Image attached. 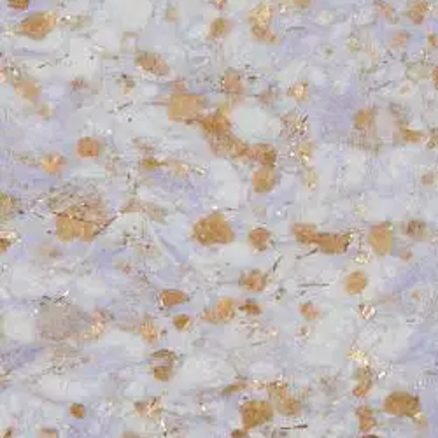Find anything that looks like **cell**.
Here are the masks:
<instances>
[{
	"label": "cell",
	"instance_id": "cell-7",
	"mask_svg": "<svg viewBox=\"0 0 438 438\" xmlns=\"http://www.w3.org/2000/svg\"><path fill=\"white\" fill-rule=\"evenodd\" d=\"M315 244L321 247L325 252L330 254H338V252H344L347 247V239L342 235H330V233H319L315 239Z\"/></svg>",
	"mask_w": 438,
	"mask_h": 438
},
{
	"label": "cell",
	"instance_id": "cell-21",
	"mask_svg": "<svg viewBox=\"0 0 438 438\" xmlns=\"http://www.w3.org/2000/svg\"><path fill=\"white\" fill-rule=\"evenodd\" d=\"M272 18V9L270 7H259L252 13V19H254L256 26L254 28H263Z\"/></svg>",
	"mask_w": 438,
	"mask_h": 438
},
{
	"label": "cell",
	"instance_id": "cell-25",
	"mask_svg": "<svg viewBox=\"0 0 438 438\" xmlns=\"http://www.w3.org/2000/svg\"><path fill=\"white\" fill-rule=\"evenodd\" d=\"M300 312H302L303 317H307V319H315L319 315V310L315 309L312 303H305V305H302L300 307Z\"/></svg>",
	"mask_w": 438,
	"mask_h": 438
},
{
	"label": "cell",
	"instance_id": "cell-1",
	"mask_svg": "<svg viewBox=\"0 0 438 438\" xmlns=\"http://www.w3.org/2000/svg\"><path fill=\"white\" fill-rule=\"evenodd\" d=\"M195 239L202 244H228L233 240V230L223 219V216L212 214L195 226Z\"/></svg>",
	"mask_w": 438,
	"mask_h": 438
},
{
	"label": "cell",
	"instance_id": "cell-31",
	"mask_svg": "<svg viewBox=\"0 0 438 438\" xmlns=\"http://www.w3.org/2000/svg\"><path fill=\"white\" fill-rule=\"evenodd\" d=\"M123 438H139V436H135V435H125Z\"/></svg>",
	"mask_w": 438,
	"mask_h": 438
},
{
	"label": "cell",
	"instance_id": "cell-18",
	"mask_svg": "<svg viewBox=\"0 0 438 438\" xmlns=\"http://www.w3.org/2000/svg\"><path fill=\"white\" fill-rule=\"evenodd\" d=\"M265 284V277L259 272H249L246 277L242 279V286L249 291H259Z\"/></svg>",
	"mask_w": 438,
	"mask_h": 438
},
{
	"label": "cell",
	"instance_id": "cell-10",
	"mask_svg": "<svg viewBox=\"0 0 438 438\" xmlns=\"http://www.w3.org/2000/svg\"><path fill=\"white\" fill-rule=\"evenodd\" d=\"M202 125L205 126V130L209 133H214L218 137H224L228 133V130H230V123H228V120L223 114H214V116L205 118Z\"/></svg>",
	"mask_w": 438,
	"mask_h": 438
},
{
	"label": "cell",
	"instance_id": "cell-22",
	"mask_svg": "<svg viewBox=\"0 0 438 438\" xmlns=\"http://www.w3.org/2000/svg\"><path fill=\"white\" fill-rule=\"evenodd\" d=\"M140 335L145 338L148 342H156L158 338V330L153 323H145V325L140 326Z\"/></svg>",
	"mask_w": 438,
	"mask_h": 438
},
{
	"label": "cell",
	"instance_id": "cell-2",
	"mask_svg": "<svg viewBox=\"0 0 438 438\" xmlns=\"http://www.w3.org/2000/svg\"><path fill=\"white\" fill-rule=\"evenodd\" d=\"M274 408L267 401H247L242 407V423L244 428H256L259 424H265L272 419Z\"/></svg>",
	"mask_w": 438,
	"mask_h": 438
},
{
	"label": "cell",
	"instance_id": "cell-26",
	"mask_svg": "<svg viewBox=\"0 0 438 438\" xmlns=\"http://www.w3.org/2000/svg\"><path fill=\"white\" fill-rule=\"evenodd\" d=\"M62 167V160H58V156H47L46 158V163H44V168L46 170H51V172H56L60 170Z\"/></svg>",
	"mask_w": 438,
	"mask_h": 438
},
{
	"label": "cell",
	"instance_id": "cell-23",
	"mask_svg": "<svg viewBox=\"0 0 438 438\" xmlns=\"http://www.w3.org/2000/svg\"><path fill=\"white\" fill-rule=\"evenodd\" d=\"M191 317H189V315H186V314H179V315H176V317H173V326H176L177 330H186V328H189V326H191Z\"/></svg>",
	"mask_w": 438,
	"mask_h": 438
},
{
	"label": "cell",
	"instance_id": "cell-32",
	"mask_svg": "<svg viewBox=\"0 0 438 438\" xmlns=\"http://www.w3.org/2000/svg\"><path fill=\"white\" fill-rule=\"evenodd\" d=\"M363 438H377V436H375V435H365Z\"/></svg>",
	"mask_w": 438,
	"mask_h": 438
},
{
	"label": "cell",
	"instance_id": "cell-29",
	"mask_svg": "<svg viewBox=\"0 0 438 438\" xmlns=\"http://www.w3.org/2000/svg\"><path fill=\"white\" fill-rule=\"evenodd\" d=\"M244 310H246V312H249V314H259V307L256 305V303H252V302H247L246 305H244Z\"/></svg>",
	"mask_w": 438,
	"mask_h": 438
},
{
	"label": "cell",
	"instance_id": "cell-8",
	"mask_svg": "<svg viewBox=\"0 0 438 438\" xmlns=\"http://www.w3.org/2000/svg\"><path fill=\"white\" fill-rule=\"evenodd\" d=\"M137 60H139V65L142 67V69H145L148 72L156 74V76H165V74L168 72L167 63L161 60L160 56H156V54L144 53V54H139Z\"/></svg>",
	"mask_w": 438,
	"mask_h": 438
},
{
	"label": "cell",
	"instance_id": "cell-16",
	"mask_svg": "<svg viewBox=\"0 0 438 438\" xmlns=\"http://www.w3.org/2000/svg\"><path fill=\"white\" fill-rule=\"evenodd\" d=\"M249 240L256 249H267L270 246V233H268L265 228H256V230L251 231Z\"/></svg>",
	"mask_w": 438,
	"mask_h": 438
},
{
	"label": "cell",
	"instance_id": "cell-19",
	"mask_svg": "<svg viewBox=\"0 0 438 438\" xmlns=\"http://www.w3.org/2000/svg\"><path fill=\"white\" fill-rule=\"evenodd\" d=\"M252 153H254L256 158H258L263 165H267V167H270L275 161V151L272 148H268V145H258V148L252 149Z\"/></svg>",
	"mask_w": 438,
	"mask_h": 438
},
{
	"label": "cell",
	"instance_id": "cell-4",
	"mask_svg": "<svg viewBox=\"0 0 438 438\" xmlns=\"http://www.w3.org/2000/svg\"><path fill=\"white\" fill-rule=\"evenodd\" d=\"M53 28H54V16L46 14V13L30 16V18H26L25 21L19 25V32H21L23 35H28L32 39H42Z\"/></svg>",
	"mask_w": 438,
	"mask_h": 438
},
{
	"label": "cell",
	"instance_id": "cell-11",
	"mask_svg": "<svg viewBox=\"0 0 438 438\" xmlns=\"http://www.w3.org/2000/svg\"><path fill=\"white\" fill-rule=\"evenodd\" d=\"M370 244L373 246V249L381 254L388 252L391 249V235H389V230L386 228H375V230L370 233Z\"/></svg>",
	"mask_w": 438,
	"mask_h": 438
},
{
	"label": "cell",
	"instance_id": "cell-17",
	"mask_svg": "<svg viewBox=\"0 0 438 438\" xmlns=\"http://www.w3.org/2000/svg\"><path fill=\"white\" fill-rule=\"evenodd\" d=\"M161 303L167 307H176V305H181L188 300L186 295L183 291H173V289H168V291H163L161 293Z\"/></svg>",
	"mask_w": 438,
	"mask_h": 438
},
{
	"label": "cell",
	"instance_id": "cell-28",
	"mask_svg": "<svg viewBox=\"0 0 438 438\" xmlns=\"http://www.w3.org/2000/svg\"><path fill=\"white\" fill-rule=\"evenodd\" d=\"M9 6L14 9H25L28 6V0H9Z\"/></svg>",
	"mask_w": 438,
	"mask_h": 438
},
{
	"label": "cell",
	"instance_id": "cell-30",
	"mask_svg": "<svg viewBox=\"0 0 438 438\" xmlns=\"http://www.w3.org/2000/svg\"><path fill=\"white\" fill-rule=\"evenodd\" d=\"M44 433L47 435V438H58V436H56V433H54V431H44Z\"/></svg>",
	"mask_w": 438,
	"mask_h": 438
},
{
	"label": "cell",
	"instance_id": "cell-24",
	"mask_svg": "<svg viewBox=\"0 0 438 438\" xmlns=\"http://www.w3.org/2000/svg\"><path fill=\"white\" fill-rule=\"evenodd\" d=\"M170 375H172V368L170 366H165V365H161V366H156L155 368V377L158 378V381H168V378H170Z\"/></svg>",
	"mask_w": 438,
	"mask_h": 438
},
{
	"label": "cell",
	"instance_id": "cell-13",
	"mask_svg": "<svg viewBox=\"0 0 438 438\" xmlns=\"http://www.w3.org/2000/svg\"><path fill=\"white\" fill-rule=\"evenodd\" d=\"M295 237L303 244H315V239H317V231H315L314 226H309V224H295L293 228Z\"/></svg>",
	"mask_w": 438,
	"mask_h": 438
},
{
	"label": "cell",
	"instance_id": "cell-20",
	"mask_svg": "<svg viewBox=\"0 0 438 438\" xmlns=\"http://www.w3.org/2000/svg\"><path fill=\"white\" fill-rule=\"evenodd\" d=\"M358 419H360V428L363 431H368L372 426H375V419H373L372 410L366 407L358 408Z\"/></svg>",
	"mask_w": 438,
	"mask_h": 438
},
{
	"label": "cell",
	"instance_id": "cell-3",
	"mask_svg": "<svg viewBox=\"0 0 438 438\" xmlns=\"http://www.w3.org/2000/svg\"><path fill=\"white\" fill-rule=\"evenodd\" d=\"M384 410L393 416H414L419 410V401L408 393H393L384 400Z\"/></svg>",
	"mask_w": 438,
	"mask_h": 438
},
{
	"label": "cell",
	"instance_id": "cell-27",
	"mask_svg": "<svg viewBox=\"0 0 438 438\" xmlns=\"http://www.w3.org/2000/svg\"><path fill=\"white\" fill-rule=\"evenodd\" d=\"M70 414H72L74 417H84L86 410L82 405H72V407H70Z\"/></svg>",
	"mask_w": 438,
	"mask_h": 438
},
{
	"label": "cell",
	"instance_id": "cell-6",
	"mask_svg": "<svg viewBox=\"0 0 438 438\" xmlns=\"http://www.w3.org/2000/svg\"><path fill=\"white\" fill-rule=\"evenodd\" d=\"M270 393L274 394L275 401H277L279 410H282L284 414H297L302 405H300L298 400H295L293 396L289 394V391L286 389V386L282 384H274L270 388Z\"/></svg>",
	"mask_w": 438,
	"mask_h": 438
},
{
	"label": "cell",
	"instance_id": "cell-14",
	"mask_svg": "<svg viewBox=\"0 0 438 438\" xmlns=\"http://www.w3.org/2000/svg\"><path fill=\"white\" fill-rule=\"evenodd\" d=\"M77 153L82 158H95L100 155V144L95 139H82L77 144Z\"/></svg>",
	"mask_w": 438,
	"mask_h": 438
},
{
	"label": "cell",
	"instance_id": "cell-5",
	"mask_svg": "<svg viewBox=\"0 0 438 438\" xmlns=\"http://www.w3.org/2000/svg\"><path fill=\"white\" fill-rule=\"evenodd\" d=\"M203 102L198 97H177L172 104L170 114L177 120H186V118H193L200 109H202Z\"/></svg>",
	"mask_w": 438,
	"mask_h": 438
},
{
	"label": "cell",
	"instance_id": "cell-12",
	"mask_svg": "<svg viewBox=\"0 0 438 438\" xmlns=\"http://www.w3.org/2000/svg\"><path fill=\"white\" fill-rule=\"evenodd\" d=\"M274 183H275L274 172L268 167L258 170L254 173V177H252V184H254L256 191H268V189L274 186Z\"/></svg>",
	"mask_w": 438,
	"mask_h": 438
},
{
	"label": "cell",
	"instance_id": "cell-15",
	"mask_svg": "<svg viewBox=\"0 0 438 438\" xmlns=\"http://www.w3.org/2000/svg\"><path fill=\"white\" fill-rule=\"evenodd\" d=\"M365 286H366V277L361 274V272H354V274H351L345 281V289L349 295L360 293Z\"/></svg>",
	"mask_w": 438,
	"mask_h": 438
},
{
	"label": "cell",
	"instance_id": "cell-9",
	"mask_svg": "<svg viewBox=\"0 0 438 438\" xmlns=\"http://www.w3.org/2000/svg\"><path fill=\"white\" fill-rule=\"evenodd\" d=\"M233 312H235V302L230 298H223V300H219V303L216 305V309L212 310L211 314L205 315V319L212 323L228 321V319L233 317Z\"/></svg>",
	"mask_w": 438,
	"mask_h": 438
}]
</instances>
